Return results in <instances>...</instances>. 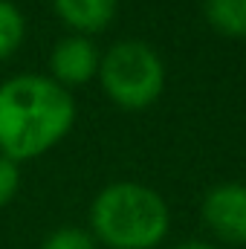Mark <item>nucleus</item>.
<instances>
[{"instance_id": "obj_1", "label": "nucleus", "mask_w": 246, "mask_h": 249, "mask_svg": "<svg viewBox=\"0 0 246 249\" xmlns=\"http://www.w3.org/2000/svg\"><path fill=\"white\" fill-rule=\"evenodd\" d=\"M75 122L72 93L50 75L20 72L0 84V154L23 162L53 151Z\"/></svg>"}, {"instance_id": "obj_2", "label": "nucleus", "mask_w": 246, "mask_h": 249, "mask_svg": "<svg viewBox=\"0 0 246 249\" xmlns=\"http://www.w3.org/2000/svg\"><path fill=\"white\" fill-rule=\"evenodd\" d=\"M90 229L96 241L110 249H157L171 229V212L159 191L122 180L96 194Z\"/></svg>"}, {"instance_id": "obj_3", "label": "nucleus", "mask_w": 246, "mask_h": 249, "mask_svg": "<svg viewBox=\"0 0 246 249\" xmlns=\"http://www.w3.org/2000/svg\"><path fill=\"white\" fill-rule=\"evenodd\" d=\"M105 96L122 110H145L165 90V64L145 41H119L99 64Z\"/></svg>"}, {"instance_id": "obj_4", "label": "nucleus", "mask_w": 246, "mask_h": 249, "mask_svg": "<svg viewBox=\"0 0 246 249\" xmlns=\"http://www.w3.org/2000/svg\"><path fill=\"white\" fill-rule=\"evenodd\" d=\"M200 214L214 238L246 247V183H220L209 188Z\"/></svg>"}, {"instance_id": "obj_5", "label": "nucleus", "mask_w": 246, "mask_h": 249, "mask_svg": "<svg viewBox=\"0 0 246 249\" xmlns=\"http://www.w3.org/2000/svg\"><path fill=\"white\" fill-rule=\"evenodd\" d=\"M99 64H102V53L87 35H67L55 44L50 55V72L55 84H61L64 90H72L87 84L93 75H99Z\"/></svg>"}, {"instance_id": "obj_6", "label": "nucleus", "mask_w": 246, "mask_h": 249, "mask_svg": "<svg viewBox=\"0 0 246 249\" xmlns=\"http://www.w3.org/2000/svg\"><path fill=\"white\" fill-rule=\"evenodd\" d=\"M53 6L64 23L75 29V35H90L110 26L119 0H53Z\"/></svg>"}, {"instance_id": "obj_7", "label": "nucleus", "mask_w": 246, "mask_h": 249, "mask_svg": "<svg viewBox=\"0 0 246 249\" xmlns=\"http://www.w3.org/2000/svg\"><path fill=\"white\" fill-rule=\"evenodd\" d=\"M203 15L223 38H246V0H203Z\"/></svg>"}, {"instance_id": "obj_8", "label": "nucleus", "mask_w": 246, "mask_h": 249, "mask_svg": "<svg viewBox=\"0 0 246 249\" xmlns=\"http://www.w3.org/2000/svg\"><path fill=\"white\" fill-rule=\"evenodd\" d=\"M26 38V18L12 0H0V61L18 53Z\"/></svg>"}, {"instance_id": "obj_9", "label": "nucleus", "mask_w": 246, "mask_h": 249, "mask_svg": "<svg viewBox=\"0 0 246 249\" xmlns=\"http://www.w3.org/2000/svg\"><path fill=\"white\" fill-rule=\"evenodd\" d=\"M41 249H99L93 232L78 229V226H61L44 238Z\"/></svg>"}, {"instance_id": "obj_10", "label": "nucleus", "mask_w": 246, "mask_h": 249, "mask_svg": "<svg viewBox=\"0 0 246 249\" xmlns=\"http://www.w3.org/2000/svg\"><path fill=\"white\" fill-rule=\"evenodd\" d=\"M18 188H20V168H18V162L0 154V209L15 200Z\"/></svg>"}, {"instance_id": "obj_11", "label": "nucleus", "mask_w": 246, "mask_h": 249, "mask_svg": "<svg viewBox=\"0 0 246 249\" xmlns=\"http://www.w3.org/2000/svg\"><path fill=\"white\" fill-rule=\"evenodd\" d=\"M177 249H217V247H211V244H203V241H188V244H180Z\"/></svg>"}]
</instances>
